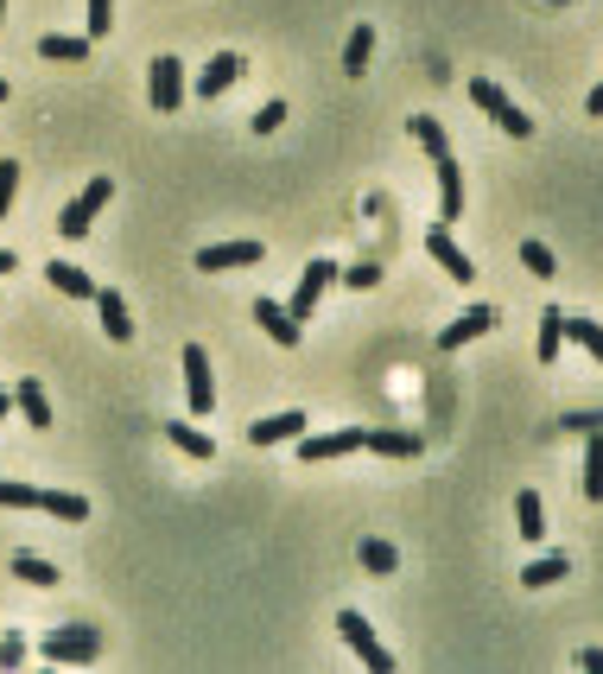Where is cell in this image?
Listing matches in <instances>:
<instances>
[{
    "mask_svg": "<svg viewBox=\"0 0 603 674\" xmlns=\"http://www.w3.org/2000/svg\"><path fill=\"white\" fill-rule=\"evenodd\" d=\"M311 420L299 414V408H286V414H267V420H254L248 426V445L254 452H267V445H286V440H299Z\"/></svg>",
    "mask_w": 603,
    "mask_h": 674,
    "instance_id": "cell-11",
    "label": "cell"
},
{
    "mask_svg": "<svg viewBox=\"0 0 603 674\" xmlns=\"http://www.w3.org/2000/svg\"><path fill=\"white\" fill-rule=\"evenodd\" d=\"M147 96H152V108H159V115H178V103H184V64H178V57H152L147 64Z\"/></svg>",
    "mask_w": 603,
    "mask_h": 674,
    "instance_id": "cell-5",
    "label": "cell"
},
{
    "mask_svg": "<svg viewBox=\"0 0 603 674\" xmlns=\"http://www.w3.org/2000/svg\"><path fill=\"white\" fill-rule=\"evenodd\" d=\"M426 255L438 261L452 281H477V267H470V255H464V249L452 242V230H432V235H426Z\"/></svg>",
    "mask_w": 603,
    "mask_h": 674,
    "instance_id": "cell-16",
    "label": "cell"
},
{
    "mask_svg": "<svg viewBox=\"0 0 603 674\" xmlns=\"http://www.w3.org/2000/svg\"><path fill=\"white\" fill-rule=\"evenodd\" d=\"M337 636L356 649V662H362L369 674H388V668H394V655L375 643V630H369V618H362V611H343V618H337Z\"/></svg>",
    "mask_w": 603,
    "mask_h": 674,
    "instance_id": "cell-4",
    "label": "cell"
},
{
    "mask_svg": "<svg viewBox=\"0 0 603 674\" xmlns=\"http://www.w3.org/2000/svg\"><path fill=\"white\" fill-rule=\"evenodd\" d=\"M369 57H375V27H356L350 45H343V71H350V77H362V71H369Z\"/></svg>",
    "mask_w": 603,
    "mask_h": 674,
    "instance_id": "cell-28",
    "label": "cell"
},
{
    "mask_svg": "<svg viewBox=\"0 0 603 674\" xmlns=\"http://www.w3.org/2000/svg\"><path fill=\"white\" fill-rule=\"evenodd\" d=\"M515 522H521V528H515L521 541H540V535H547V503H540L533 491H521L515 496Z\"/></svg>",
    "mask_w": 603,
    "mask_h": 674,
    "instance_id": "cell-24",
    "label": "cell"
},
{
    "mask_svg": "<svg viewBox=\"0 0 603 674\" xmlns=\"http://www.w3.org/2000/svg\"><path fill=\"white\" fill-rule=\"evenodd\" d=\"M565 572H572V560H565V554H540V560H528V567H521V586H528V592H540V586H559Z\"/></svg>",
    "mask_w": 603,
    "mask_h": 674,
    "instance_id": "cell-22",
    "label": "cell"
},
{
    "mask_svg": "<svg viewBox=\"0 0 603 674\" xmlns=\"http://www.w3.org/2000/svg\"><path fill=\"white\" fill-rule=\"evenodd\" d=\"M108 198H115V179H89V185H83V191L71 198V204L57 210V235L83 242V235H89V223L102 217V204H108Z\"/></svg>",
    "mask_w": 603,
    "mask_h": 674,
    "instance_id": "cell-3",
    "label": "cell"
},
{
    "mask_svg": "<svg viewBox=\"0 0 603 674\" xmlns=\"http://www.w3.org/2000/svg\"><path fill=\"white\" fill-rule=\"evenodd\" d=\"M559 344H565V312L547 306L540 312V364H559Z\"/></svg>",
    "mask_w": 603,
    "mask_h": 674,
    "instance_id": "cell-26",
    "label": "cell"
},
{
    "mask_svg": "<svg viewBox=\"0 0 603 674\" xmlns=\"http://www.w3.org/2000/svg\"><path fill=\"white\" fill-rule=\"evenodd\" d=\"M584 496L603 503V426H591V440H584Z\"/></svg>",
    "mask_w": 603,
    "mask_h": 674,
    "instance_id": "cell-25",
    "label": "cell"
},
{
    "mask_svg": "<svg viewBox=\"0 0 603 674\" xmlns=\"http://www.w3.org/2000/svg\"><path fill=\"white\" fill-rule=\"evenodd\" d=\"M13 579H25V586H57L64 572L51 567V560H39V554H13Z\"/></svg>",
    "mask_w": 603,
    "mask_h": 674,
    "instance_id": "cell-29",
    "label": "cell"
},
{
    "mask_svg": "<svg viewBox=\"0 0 603 674\" xmlns=\"http://www.w3.org/2000/svg\"><path fill=\"white\" fill-rule=\"evenodd\" d=\"M369 452H381V459H420V433L413 426H369Z\"/></svg>",
    "mask_w": 603,
    "mask_h": 674,
    "instance_id": "cell-15",
    "label": "cell"
},
{
    "mask_svg": "<svg viewBox=\"0 0 603 674\" xmlns=\"http://www.w3.org/2000/svg\"><path fill=\"white\" fill-rule=\"evenodd\" d=\"M406 128H413V140H420V147H426V159L452 154V140H445V128H438V122H432V115H413V122H406Z\"/></svg>",
    "mask_w": 603,
    "mask_h": 674,
    "instance_id": "cell-31",
    "label": "cell"
},
{
    "mask_svg": "<svg viewBox=\"0 0 603 674\" xmlns=\"http://www.w3.org/2000/svg\"><path fill=\"white\" fill-rule=\"evenodd\" d=\"M83 27H89V45L108 39V27H115V0H89V20H83Z\"/></svg>",
    "mask_w": 603,
    "mask_h": 674,
    "instance_id": "cell-33",
    "label": "cell"
},
{
    "mask_svg": "<svg viewBox=\"0 0 603 674\" xmlns=\"http://www.w3.org/2000/svg\"><path fill=\"white\" fill-rule=\"evenodd\" d=\"M584 115H591V122H603V83L591 89V96H584Z\"/></svg>",
    "mask_w": 603,
    "mask_h": 674,
    "instance_id": "cell-40",
    "label": "cell"
},
{
    "mask_svg": "<svg viewBox=\"0 0 603 674\" xmlns=\"http://www.w3.org/2000/svg\"><path fill=\"white\" fill-rule=\"evenodd\" d=\"M261 242H216V249H198V274H229V267H261Z\"/></svg>",
    "mask_w": 603,
    "mask_h": 674,
    "instance_id": "cell-9",
    "label": "cell"
},
{
    "mask_svg": "<svg viewBox=\"0 0 603 674\" xmlns=\"http://www.w3.org/2000/svg\"><path fill=\"white\" fill-rule=\"evenodd\" d=\"M242 71H248V57H242V52H216V57H210V64L198 71V96H203V103H210V96H223V89L242 77Z\"/></svg>",
    "mask_w": 603,
    "mask_h": 674,
    "instance_id": "cell-13",
    "label": "cell"
},
{
    "mask_svg": "<svg viewBox=\"0 0 603 674\" xmlns=\"http://www.w3.org/2000/svg\"><path fill=\"white\" fill-rule=\"evenodd\" d=\"M0 643H7V636H0Z\"/></svg>",
    "mask_w": 603,
    "mask_h": 674,
    "instance_id": "cell-46",
    "label": "cell"
},
{
    "mask_svg": "<svg viewBox=\"0 0 603 674\" xmlns=\"http://www.w3.org/2000/svg\"><path fill=\"white\" fill-rule=\"evenodd\" d=\"M559 7H565V0H559Z\"/></svg>",
    "mask_w": 603,
    "mask_h": 674,
    "instance_id": "cell-45",
    "label": "cell"
},
{
    "mask_svg": "<svg viewBox=\"0 0 603 674\" xmlns=\"http://www.w3.org/2000/svg\"><path fill=\"white\" fill-rule=\"evenodd\" d=\"M96 312H102V331H108V344H127L134 337V318H127V299L115 293V286H96Z\"/></svg>",
    "mask_w": 603,
    "mask_h": 674,
    "instance_id": "cell-17",
    "label": "cell"
},
{
    "mask_svg": "<svg viewBox=\"0 0 603 674\" xmlns=\"http://www.w3.org/2000/svg\"><path fill=\"white\" fill-rule=\"evenodd\" d=\"M521 267H528L533 281H553V274H559V261H553L547 242H521Z\"/></svg>",
    "mask_w": 603,
    "mask_h": 674,
    "instance_id": "cell-32",
    "label": "cell"
},
{
    "mask_svg": "<svg viewBox=\"0 0 603 674\" xmlns=\"http://www.w3.org/2000/svg\"><path fill=\"white\" fill-rule=\"evenodd\" d=\"M503 318H496V306H470L464 318H452L445 331H438V350H457V344H470V337H483V331H496Z\"/></svg>",
    "mask_w": 603,
    "mask_h": 674,
    "instance_id": "cell-14",
    "label": "cell"
},
{
    "mask_svg": "<svg viewBox=\"0 0 603 674\" xmlns=\"http://www.w3.org/2000/svg\"><path fill=\"white\" fill-rule=\"evenodd\" d=\"M166 440H172L184 459H198V465H210V459H216V440H210V433H198L191 420H166Z\"/></svg>",
    "mask_w": 603,
    "mask_h": 674,
    "instance_id": "cell-20",
    "label": "cell"
},
{
    "mask_svg": "<svg viewBox=\"0 0 603 674\" xmlns=\"http://www.w3.org/2000/svg\"><path fill=\"white\" fill-rule=\"evenodd\" d=\"M39 655L57 662V668H83V662H96L102 655V630H89V623H64V630H51L45 643H39Z\"/></svg>",
    "mask_w": 603,
    "mask_h": 674,
    "instance_id": "cell-1",
    "label": "cell"
},
{
    "mask_svg": "<svg viewBox=\"0 0 603 674\" xmlns=\"http://www.w3.org/2000/svg\"><path fill=\"white\" fill-rule=\"evenodd\" d=\"M7 414H13V394H0V420H7Z\"/></svg>",
    "mask_w": 603,
    "mask_h": 674,
    "instance_id": "cell-42",
    "label": "cell"
},
{
    "mask_svg": "<svg viewBox=\"0 0 603 674\" xmlns=\"http://www.w3.org/2000/svg\"><path fill=\"white\" fill-rule=\"evenodd\" d=\"M13 198H20V166H13V159H0V217L13 210Z\"/></svg>",
    "mask_w": 603,
    "mask_h": 674,
    "instance_id": "cell-35",
    "label": "cell"
},
{
    "mask_svg": "<svg viewBox=\"0 0 603 674\" xmlns=\"http://www.w3.org/2000/svg\"><path fill=\"white\" fill-rule=\"evenodd\" d=\"M470 103H477L483 115H489V122H496V128L508 134V140H528V134H533L528 108H521V103H508V96H503V83L477 77V83H470Z\"/></svg>",
    "mask_w": 603,
    "mask_h": 674,
    "instance_id": "cell-2",
    "label": "cell"
},
{
    "mask_svg": "<svg viewBox=\"0 0 603 674\" xmlns=\"http://www.w3.org/2000/svg\"><path fill=\"white\" fill-rule=\"evenodd\" d=\"M579 668L584 674H603V649H579Z\"/></svg>",
    "mask_w": 603,
    "mask_h": 674,
    "instance_id": "cell-39",
    "label": "cell"
},
{
    "mask_svg": "<svg viewBox=\"0 0 603 674\" xmlns=\"http://www.w3.org/2000/svg\"><path fill=\"white\" fill-rule=\"evenodd\" d=\"M45 281L57 286L64 299H96V281H89V274H83L76 261H51V267H45Z\"/></svg>",
    "mask_w": 603,
    "mask_h": 674,
    "instance_id": "cell-21",
    "label": "cell"
},
{
    "mask_svg": "<svg viewBox=\"0 0 603 674\" xmlns=\"http://www.w3.org/2000/svg\"><path fill=\"white\" fill-rule=\"evenodd\" d=\"M25 662V643L20 636H7V643H0V668H20Z\"/></svg>",
    "mask_w": 603,
    "mask_h": 674,
    "instance_id": "cell-38",
    "label": "cell"
},
{
    "mask_svg": "<svg viewBox=\"0 0 603 674\" xmlns=\"http://www.w3.org/2000/svg\"><path fill=\"white\" fill-rule=\"evenodd\" d=\"M184 401H191V414H210V408H216V382H210L203 344H184Z\"/></svg>",
    "mask_w": 603,
    "mask_h": 674,
    "instance_id": "cell-6",
    "label": "cell"
},
{
    "mask_svg": "<svg viewBox=\"0 0 603 674\" xmlns=\"http://www.w3.org/2000/svg\"><path fill=\"white\" fill-rule=\"evenodd\" d=\"M432 172H438V223H457L464 217V166L452 154H438Z\"/></svg>",
    "mask_w": 603,
    "mask_h": 674,
    "instance_id": "cell-10",
    "label": "cell"
},
{
    "mask_svg": "<svg viewBox=\"0 0 603 674\" xmlns=\"http://www.w3.org/2000/svg\"><path fill=\"white\" fill-rule=\"evenodd\" d=\"M565 337L579 344L584 357H597V364H603V325H597V318H565Z\"/></svg>",
    "mask_w": 603,
    "mask_h": 674,
    "instance_id": "cell-30",
    "label": "cell"
},
{
    "mask_svg": "<svg viewBox=\"0 0 603 674\" xmlns=\"http://www.w3.org/2000/svg\"><path fill=\"white\" fill-rule=\"evenodd\" d=\"M362 440H369V426H343V433H318V440L299 433V459L305 465H330V459H343V452H362Z\"/></svg>",
    "mask_w": 603,
    "mask_h": 674,
    "instance_id": "cell-8",
    "label": "cell"
},
{
    "mask_svg": "<svg viewBox=\"0 0 603 674\" xmlns=\"http://www.w3.org/2000/svg\"><path fill=\"white\" fill-rule=\"evenodd\" d=\"M0 103H7V77H0Z\"/></svg>",
    "mask_w": 603,
    "mask_h": 674,
    "instance_id": "cell-44",
    "label": "cell"
},
{
    "mask_svg": "<svg viewBox=\"0 0 603 674\" xmlns=\"http://www.w3.org/2000/svg\"><path fill=\"white\" fill-rule=\"evenodd\" d=\"M13 267H20V255H13V249H0V274H13Z\"/></svg>",
    "mask_w": 603,
    "mask_h": 674,
    "instance_id": "cell-41",
    "label": "cell"
},
{
    "mask_svg": "<svg viewBox=\"0 0 603 674\" xmlns=\"http://www.w3.org/2000/svg\"><path fill=\"white\" fill-rule=\"evenodd\" d=\"M39 509L57 522H89V496H76V491H39Z\"/></svg>",
    "mask_w": 603,
    "mask_h": 674,
    "instance_id": "cell-23",
    "label": "cell"
},
{
    "mask_svg": "<svg viewBox=\"0 0 603 674\" xmlns=\"http://www.w3.org/2000/svg\"><path fill=\"white\" fill-rule=\"evenodd\" d=\"M248 122H254V134H274L279 122H286V103H261V108L248 115Z\"/></svg>",
    "mask_w": 603,
    "mask_h": 674,
    "instance_id": "cell-36",
    "label": "cell"
},
{
    "mask_svg": "<svg viewBox=\"0 0 603 674\" xmlns=\"http://www.w3.org/2000/svg\"><path fill=\"white\" fill-rule=\"evenodd\" d=\"M254 325H261V331L274 337L279 350H293V344H299V318H293V312L279 306V299H254Z\"/></svg>",
    "mask_w": 603,
    "mask_h": 674,
    "instance_id": "cell-12",
    "label": "cell"
},
{
    "mask_svg": "<svg viewBox=\"0 0 603 674\" xmlns=\"http://www.w3.org/2000/svg\"><path fill=\"white\" fill-rule=\"evenodd\" d=\"M337 281H350V286H362V293H369V286L381 281V267H375V261H362V267H350V274L337 267Z\"/></svg>",
    "mask_w": 603,
    "mask_h": 674,
    "instance_id": "cell-37",
    "label": "cell"
},
{
    "mask_svg": "<svg viewBox=\"0 0 603 674\" xmlns=\"http://www.w3.org/2000/svg\"><path fill=\"white\" fill-rule=\"evenodd\" d=\"M0 27H7V0H0Z\"/></svg>",
    "mask_w": 603,
    "mask_h": 674,
    "instance_id": "cell-43",
    "label": "cell"
},
{
    "mask_svg": "<svg viewBox=\"0 0 603 674\" xmlns=\"http://www.w3.org/2000/svg\"><path fill=\"white\" fill-rule=\"evenodd\" d=\"M356 554H362V567L375 572V579H394V572H401V554H394L388 541H375V535H369V541L356 547Z\"/></svg>",
    "mask_w": 603,
    "mask_h": 674,
    "instance_id": "cell-27",
    "label": "cell"
},
{
    "mask_svg": "<svg viewBox=\"0 0 603 674\" xmlns=\"http://www.w3.org/2000/svg\"><path fill=\"white\" fill-rule=\"evenodd\" d=\"M0 509H39V491L32 484H0Z\"/></svg>",
    "mask_w": 603,
    "mask_h": 674,
    "instance_id": "cell-34",
    "label": "cell"
},
{
    "mask_svg": "<svg viewBox=\"0 0 603 674\" xmlns=\"http://www.w3.org/2000/svg\"><path fill=\"white\" fill-rule=\"evenodd\" d=\"M39 57H45V64H83V57H89V32H45V39H39Z\"/></svg>",
    "mask_w": 603,
    "mask_h": 674,
    "instance_id": "cell-19",
    "label": "cell"
},
{
    "mask_svg": "<svg viewBox=\"0 0 603 674\" xmlns=\"http://www.w3.org/2000/svg\"><path fill=\"white\" fill-rule=\"evenodd\" d=\"M337 281V267H330V261H305V274H299V286H293V299H286V312H293V318H311V312H318V299H325V286Z\"/></svg>",
    "mask_w": 603,
    "mask_h": 674,
    "instance_id": "cell-7",
    "label": "cell"
},
{
    "mask_svg": "<svg viewBox=\"0 0 603 674\" xmlns=\"http://www.w3.org/2000/svg\"><path fill=\"white\" fill-rule=\"evenodd\" d=\"M13 408L25 414V426H39V433H51V394L39 376H25L20 389H13Z\"/></svg>",
    "mask_w": 603,
    "mask_h": 674,
    "instance_id": "cell-18",
    "label": "cell"
}]
</instances>
